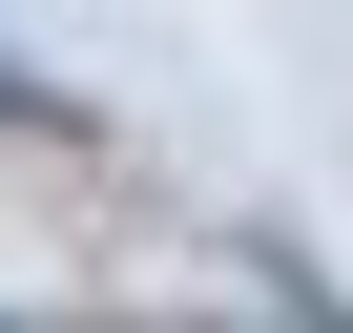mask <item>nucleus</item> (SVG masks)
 Instances as JSON below:
<instances>
[{"label": "nucleus", "mask_w": 353, "mask_h": 333, "mask_svg": "<svg viewBox=\"0 0 353 333\" xmlns=\"http://www.w3.org/2000/svg\"><path fill=\"white\" fill-rule=\"evenodd\" d=\"M0 125H42V84H21V63H0Z\"/></svg>", "instance_id": "nucleus-1"}]
</instances>
